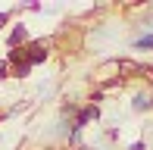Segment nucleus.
<instances>
[{
  "label": "nucleus",
  "mask_w": 153,
  "mask_h": 150,
  "mask_svg": "<svg viewBox=\"0 0 153 150\" xmlns=\"http://www.w3.org/2000/svg\"><path fill=\"white\" fill-rule=\"evenodd\" d=\"M97 116H100V110H97V106H88V110H81V113H78V122H75V131H78V128H85L91 119H97Z\"/></svg>",
  "instance_id": "f257e3e1"
},
{
  "label": "nucleus",
  "mask_w": 153,
  "mask_h": 150,
  "mask_svg": "<svg viewBox=\"0 0 153 150\" xmlns=\"http://www.w3.org/2000/svg\"><path fill=\"white\" fill-rule=\"evenodd\" d=\"M131 106H134L137 113L150 110V106H153V94H137V97H134V103H131Z\"/></svg>",
  "instance_id": "f03ea898"
},
{
  "label": "nucleus",
  "mask_w": 153,
  "mask_h": 150,
  "mask_svg": "<svg viewBox=\"0 0 153 150\" xmlns=\"http://www.w3.org/2000/svg\"><path fill=\"white\" fill-rule=\"evenodd\" d=\"M0 75H6V63H0Z\"/></svg>",
  "instance_id": "423d86ee"
},
{
  "label": "nucleus",
  "mask_w": 153,
  "mask_h": 150,
  "mask_svg": "<svg viewBox=\"0 0 153 150\" xmlns=\"http://www.w3.org/2000/svg\"><path fill=\"white\" fill-rule=\"evenodd\" d=\"M137 50H153V35H147V38H141V41H137Z\"/></svg>",
  "instance_id": "7ed1b4c3"
},
{
  "label": "nucleus",
  "mask_w": 153,
  "mask_h": 150,
  "mask_svg": "<svg viewBox=\"0 0 153 150\" xmlns=\"http://www.w3.org/2000/svg\"><path fill=\"white\" fill-rule=\"evenodd\" d=\"M22 38H25V28H22V25H19V28L13 31V35H10V44H19V41H22Z\"/></svg>",
  "instance_id": "20e7f679"
},
{
  "label": "nucleus",
  "mask_w": 153,
  "mask_h": 150,
  "mask_svg": "<svg viewBox=\"0 0 153 150\" xmlns=\"http://www.w3.org/2000/svg\"><path fill=\"white\" fill-rule=\"evenodd\" d=\"M131 150H147V144H141V141H137V144H131Z\"/></svg>",
  "instance_id": "39448f33"
}]
</instances>
